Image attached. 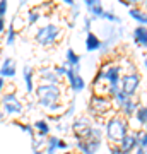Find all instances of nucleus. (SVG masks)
I'll return each mask as SVG.
<instances>
[{
  "label": "nucleus",
  "instance_id": "nucleus-1",
  "mask_svg": "<svg viewBox=\"0 0 147 154\" xmlns=\"http://www.w3.org/2000/svg\"><path fill=\"white\" fill-rule=\"evenodd\" d=\"M63 96H65L63 84L55 86V84L38 82V86H36V89H34V99H36L38 106L43 111H48L51 106L63 103Z\"/></svg>",
  "mask_w": 147,
  "mask_h": 154
},
{
  "label": "nucleus",
  "instance_id": "nucleus-2",
  "mask_svg": "<svg viewBox=\"0 0 147 154\" xmlns=\"http://www.w3.org/2000/svg\"><path fill=\"white\" fill-rule=\"evenodd\" d=\"M104 139L108 144H120L121 139L130 132V122L125 116H121L118 111H115L104 120Z\"/></svg>",
  "mask_w": 147,
  "mask_h": 154
},
{
  "label": "nucleus",
  "instance_id": "nucleus-3",
  "mask_svg": "<svg viewBox=\"0 0 147 154\" xmlns=\"http://www.w3.org/2000/svg\"><path fill=\"white\" fill-rule=\"evenodd\" d=\"M113 99L108 96H101V94H91L87 99L86 111L87 116L93 120H106L113 111Z\"/></svg>",
  "mask_w": 147,
  "mask_h": 154
},
{
  "label": "nucleus",
  "instance_id": "nucleus-4",
  "mask_svg": "<svg viewBox=\"0 0 147 154\" xmlns=\"http://www.w3.org/2000/svg\"><path fill=\"white\" fill-rule=\"evenodd\" d=\"M63 36V29L58 26V24H55V22H46L43 26H39L36 31H34V43L39 45V46H43V48H51L55 45L58 43Z\"/></svg>",
  "mask_w": 147,
  "mask_h": 154
},
{
  "label": "nucleus",
  "instance_id": "nucleus-5",
  "mask_svg": "<svg viewBox=\"0 0 147 154\" xmlns=\"http://www.w3.org/2000/svg\"><path fill=\"white\" fill-rule=\"evenodd\" d=\"M0 108L9 116H22L26 113V103L17 96L16 91H5L0 96Z\"/></svg>",
  "mask_w": 147,
  "mask_h": 154
},
{
  "label": "nucleus",
  "instance_id": "nucleus-6",
  "mask_svg": "<svg viewBox=\"0 0 147 154\" xmlns=\"http://www.w3.org/2000/svg\"><path fill=\"white\" fill-rule=\"evenodd\" d=\"M99 69L103 70L106 84H108L109 88H120L121 75L125 74L121 63H118V62H115V60H104L103 63L99 65Z\"/></svg>",
  "mask_w": 147,
  "mask_h": 154
},
{
  "label": "nucleus",
  "instance_id": "nucleus-7",
  "mask_svg": "<svg viewBox=\"0 0 147 154\" xmlns=\"http://www.w3.org/2000/svg\"><path fill=\"white\" fill-rule=\"evenodd\" d=\"M142 86V75L139 72H125L121 75V81H120V89L127 96L130 98H137V93Z\"/></svg>",
  "mask_w": 147,
  "mask_h": 154
},
{
  "label": "nucleus",
  "instance_id": "nucleus-8",
  "mask_svg": "<svg viewBox=\"0 0 147 154\" xmlns=\"http://www.w3.org/2000/svg\"><path fill=\"white\" fill-rule=\"evenodd\" d=\"M36 79L43 84H55V86L63 84V79H60V77L57 75L53 72V67H50V65L38 67V69H36Z\"/></svg>",
  "mask_w": 147,
  "mask_h": 154
},
{
  "label": "nucleus",
  "instance_id": "nucleus-9",
  "mask_svg": "<svg viewBox=\"0 0 147 154\" xmlns=\"http://www.w3.org/2000/svg\"><path fill=\"white\" fill-rule=\"evenodd\" d=\"M65 81H67V86H69V91L74 94H81L87 86L84 77L81 75V72H75V70H72V69H69V72H67V75H65Z\"/></svg>",
  "mask_w": 147,
  "mask_h": 154
},
{
  "label": "nucleus",
  "instance_id": "nucleus-10",
  "mask_svg": "<svg viewBox=\"0 0 147 154\" xmlns=\"http://www.w3.org/2000/svg\"><path fill=\"white\" fill-rule=\"evenodd\" d=\"M104 140L99 139H86V140H75V149L81 154H98Z\"/></svg>",
  "mask_w": 147,
  "mask_h": 154
},
{
  "label": "nucleus",
  "instance_id": "nucleus-11",
  "mask_svg": "<svg viewBox=\"0 0 147 154\" xmlns=\"http://www.w3.org/2000/svg\"><path fill=\"white\" fill-rule=\"evenodd\" d=\"M93 118H89L87 115H81V116H75L74 120L70 122V132L74 134V137H79L82 134L86 132L89 127H93Z\"/></svg>",
  "mask_w": 147,
  "mask_h": 154
},
{
  "label": "nucleus",
  "instance_id": "nucleus-12",
  "mask_svg": "<svg viewBox=\"0 0 147 154\" xmlns=\"http://www.w3.org/2000/svg\"><path fill=\"white\" fill-rule=\"evenodd\" d=\"M22 81H24V89L26 94H34V89L38 86V79H36V69H33L31 65L22 67Z\"/></svg>",
  "mask_w": 147,
  "mask_h": 154
},
{
  "label": "nucleus",
  "instance_id": "nucleus-13",
  "mask_svg": "<svg viewBox=\"0 0 147 154\" xmlns=\"http://www.w3.org/2000/svg\"><path fill=\"white\" fill-rule=\"evenodd\" d=\"M140 105H142V103H140L137 98H128L125 103H123V105L118 108V113H120L121 116H125L127 120L130 122L132 118H133V115H135L137 108H139Z\"/></svg>",
  "mask_w": 147,
  "mask_h": 154
},
{
  "label": "nucleus",
  "instance_id": "nucleus-14",
  "mask_svg": "<svg viewBox=\"0 0 147 154\" xmlns=\"http://www.w3.org/2000/svg\"><path fill=\"white\" fill-rule=\"evenodd\" d=\"M17 74V67H16V60L11 57H5L2 63H0V77L4 79H14Z\"/></svg>",
  "mask_w": 147,
  "mask_h": 154
},
{
  "label": "nucleus",
  "instance_id": "nucleus-15",
  "mask_svg": "<svg viewBox=\"0 0 147 154\" xmlns=\"http://www.w3.org/2000/svg\"><path fill=\"white\" fill-rule=\"evenodd\" d=\"M82 4L86 5L87 14L93 17V19H101L103 17V12L106 11L103 7V2L101 0H82Z\"/></svg>",
  "mask_w": 147,
  "mask_h": 154
},
{
  "label": "nucleus",
  "instance_id": "nucleus-16",
  "mask_svg": "<svg viewBox=\"0 0 147 154\" xmlns=\"http://www.w3.org/2000/svg\"><path fill=\"white\" fill-rule=\"evenodd\" d=\"M121 149V152L123 154H133L137 149V132H128L125 137L121 139V142L118 144Z\"/></svg>",
  "mask_w": 147,
  "mask_h": 154
},
{
  "label": "nucleus",
  "instance_id": "nucleus-17",
  "mask_svg": "<svg viewBox=\"0 0 147 154\" xmlns=\"http://www.w3.org/2000/svg\"><path fill=\"white\" fill-rule=\"evenodd\" d=\"M101 45H103V39L99 38L96 33H87L86 34V39H84V48H86L87 53H96L101 50Z\"/></svg>",
  "mask_w": 147,
  "mask_h": 154
},
{
  "label": "nucleus",
  "instance_id": "nucleus-18",
  "mask_svg": "<svg viewBox=\"0 0 147 154\" xmlns=\"http://www.w3.org/2000/svg\"><path fill=\"white\" fill-rule=\"evenodd\" d=\"M132 39L139 48L147 50V26H139L137 24L133 31H132Z\"/></svg>",
  "mask_w": 147,
  "mask_h": 154
},
{
  "label": "nucleus",
  "instance_id": "nucleus-19",
  "mask_svg": "<svg viewBox=\"0 0 147 154\" xmlns=\"http://www.w3.org/2000/svg\"><path fill=\"white\" fill-rule=\"evenodd\" d=\"M34 132H36V137L39 139H46L51 134V125H50L48 118H38V120L33 122Z\"/></svg>",
  "mask_w": 147,
  "mask_h": 154
},
{
  "label": "nucleus",
  "instance_id": "nucleus-20",
  "mask_svg": "<svg viewBox=\"0 0 147 154\" xmlns=\"http://www.w3.org/2000/svg\"><path fill=\"white\" fill-rule=\"evenodd\" d=\"M63 62L67 63L69 69H72V70H75V72H81V62H82V58H81V55H79L74 48H67L65 60H63Z\"/></svg>",
  "mask_w": 147,
  "mask_h": 154
},
{
  "label": "nucleus",
  "instance_id": "nucleus-21",
  "mask_svg": "<svg viewBox=\"0 0 147 154\" xmlns=\"http://www.w3.org/2000/svg\"><path fill=\"white\" fill-rule=\"evenodd\" d=\"M128 16L139 24V26H147V11L142 7H130L128 9Z\"/></svg>",
  "mask_w": 147,
  "mask_h": 154
},
{
  "label": "nucleus",
  "instance_id": "nucleus-22",
  "mask_svg": "<svg viewBox=\"0 0 147 154\" xmlns=\"http://www.w3.org/2000/svg\"><path fill=\"white\" fill-rule=\"evenodd\" d=\"M133 122L139 125L140 130L147 128V103L145 105H140L139 108H137L135 115H133Z\"/></svg>",
  "mask_w": 147,
  "mask_h": 154
},
{
  "label": "nucleus",
  "instance_id": "nucleus-23",
  "mask_svg": "<svg viewBox=\"0 0 147 154\" xmlns=\"http://www.w3.org/2000/svg\"><path fill=\"white\" fill-rule=\"evenodd\" d=\"M41 16H43L41 5H36V7L27 9V12H26V26H34V24L41 19Z\"/></svg>",
  "mask_w": 147,
  "mask_h": 154
},
{
  "label": "nucleus",
  "instance_id": "nucleus-24",
  "mask_svg": "<svg viewBox=\"0 0 147 154\" xmlns=\"http://www.w3.org/2000/svg\"><path fill=\"white\" fill-rule=\"evenodd\" d=\"M58 135H48L46 137V142H44L43 152L44 154H58Z\"/></svg>",
  "mask_w": 147,
  "mask_h": 154
},
{
  "label": "nucleus",
  "instance_id": "nucleus-25",
  "mask_svg": "<svg viewBox=\"0 0 147 154\" xmlns=\"http://www.w3.org/2000/svg\"><path fill=\"white\" fill-rule=\"evenodd\" d=\"M12 125H14V127H17V128H21L22 132H24V134H27L29 137H34V135H36L33 123H29V122H26V123H21L19 120H14V122H12Z\"/></svg>",
  "mask_w": 147,
  "mask_h": 154
},
{
  "label": "nucleus",
  "instance_id": "nucleus-26",
  "mask_svg": "<svg viewBox=\"0 0 147 154\" xmlns=\"http://www.w3.org/2000/svg\"><path fill=\"white\" fill-rule=\"evenodd\" d=\"M103 21L109 22V24H116V26H121V17L118 14H115V11H104L103 12Z\"/></svg>",
  "mask_w": 147,
  "mask_h": 154
},
{
  "label": "nucleus",
  "instance_id": "nucleus-27",
  "mask_svg": "<svg viewBox=\"0 0 147 154\" xmlns=\"http://www.w3.org/2000/svg\"><path fill=\"white\" fill-rule=\"evenodd\" d=\"M17 38H19V33L12 26H7V31H5V45L7 46H12L17 41Z\"/></svg>",
  "mask_w": 147,
  "mask_h": 154
},
{
  "label": "nucleus",
  "instance_id": "nucleus-28",
  "mask_svg": "<svg viewBox=\"0 0 147 154\" xmlns=\"http://www.w3.org/2000/svg\"><path fill=\"white\" fill-rule=\"evenodd\" d=\"M137 147L147 149V130H145V128L137 132Z\"/></svg>",
  "mask_w": 147,
  "mask_h": 154
},
{
  "label": "nucleus",
  "instance_id": "nucleus-29",
  "mask_svg": "<svg viewBox=\"0 0 147 154\" xmlns=\"http://www.w3.org/2000/svg\"><path fill=\"white\" fill-rule=\"evenodd\" d=\"M53 72L57 74V75L60 77V79H65L67 72H69V67H67V63L63 62V63H58V65H53Z\"/></svg>",
  "mask_w": 147,
  "mask_h": 154
},
{
  "label": "nucleus",
  "instance_id": "nucleus-30",
  "mask_svg": "<svg viewBox=\"0 0 147 154\" xmlns=\"http://www.w3.org/2000/svg\"><path fill=\"white\" fill-rule=\"evenodd\" d=\"M75 110H77L75 99H72L70 103L65 106V111H63V118H72V116L75 115Z\"/></svg>",
  "mask_w": 147,
  "mask_h": 154
},
{
  "label": "nucleus",
  "instance_id": "nucleus-31",
  "mask_svg": "<svg viewBox=\"0 0 147 154\" xmlns=\"http://www.w3.org/2000/svg\"><path fill=\"white\" fill-rule=\"evenodd\" d=\"M44 142L46 139H39V137H31V151H39V149L44 147Z\"/></svg>",
  "mask_w": 147,
  "mask_h": 154
},
{
  "label": "nucleus",
  "instance_id": "nucleus-32",
  "mask_svg": "<svg viewBox=\"0 0 147 154\" xmlns=\"http://www.w3.org/2000/svg\"><path fill=\"white\" fill-rule=\"evenodd\" d=\"M128 98H130V96H127V94L120 89V93H118V94H116V96L113 98V105L116 106V110H118V108H120V106L123 105V103H125V101H127Z\"/></svg>",
  "mask_w": 147,
  "mask_h": 154
},
{
  "label": "nucleus",
  "instance_id": "nucleus-33",
  "mask_svg": "<svg viewBox=\"0 0 147 154\" xmlns=\"http://www.w3.org/2000/svg\"><path fill=\"white\" fill-rule=\"evenodd\" d=\"M121 5H125L127 9H130V7H140L144 5V2L145 0H118Z\"/></svg>",
  "mask_w": 147,
  "mask_h": 154
},
{
  "label": "nucleus",
  "instance_id": "nucleus-34",
  "mask_svg": "<svg viewBox=\"0 0 147 154\" xmlns=\"http://www.w3.org/2000/svg\"><path fill=\"white\" fill-rule=\"evenodd\" d=\"M79 16H81V7H79V4L75 2V4L70 7V21L75 22V19H77Z\"/></svg>",
  "mask_w": 147,
  "mask_h": 154
},
{
  "label": "nucleus",
  "instance_id": "nucleus-35",
  "mask_svg": "<svg viewBox=\"0 0 147 154\" xmlns=\"http://www.w3.org/2000/svg\"><path fill=\"white\" fill-rule=\"evenodd\" d=\"M93 21H94V19L91 16L84 17V28H82V29H84V33H86V34L91 33V29H93Z\"/></svg>",
  "mask_w": 147,
  "mask_h": 154
},
{
  "label": "nucleus",
  "instance_id": "nucleus-36",
  "mask_svg": "<svg viewBox=\"0 0 147 154\" xmlns=\"http://www.w3.org/2000/svg\"><path fill=\"white\" fill-rule=\"evenodd\" d=\"M9 12V0H0V16L5 17Z\"/></svg>",
  "mask_w": 147,
  "mask_h": 154
},
{
  "label": "nucleus",
  "instance_id": "nucleus-37",
  "mask_svg": "<svg viewBox=\"0 0 147 154\" xmlns=\"http://www.w3.org/2000/svg\"><path fill=\"white\" fill-rule=\"evenodd\" d=\"M55 128H57L58 132H69V130H70V123H63V122H60V123L55 125Z\"/></svg>",
  "mask_w": 147,
  "mask_h": 154
},
{
  "label": "nucleus",
  "instance_id": "nucleus-38",
  "mask_svg": "<svg viewBox=\"0 0 147 154\" xmlns=\"http://www.w3.org/2000/svg\"><path fill=\"white\" fill-rule=\"evenodd\" d=\"M70 147V144L67 142L65 139H58V151H60V152H63V151H67V149Z\"/></svg>",
  "mask_w": 147,
  "mask_h": 154
},
{
  "label": "nucleus",
  "instance_id": "nucleus-39",
  "mask_svg": "<svg viewBox=\"0 0 147 154\" xmlns=\"http://www.w3.org/2000/svg\"><path fill=\"white\" fill-rule=\"evenodd\" d=\"M108 152H109V154H123V152H121V149H120V146H118V144H109Z\"/></svg>",
  "mask_w": 147,
  "mask_h": 154
},
{
  "label": "nucleus",
  "instance_id": "nucleus-40",
  "mask_svg": "<svg viewBox=\"0 0 147 154\" xmlns=\"http://www.w3.org/2000/svg\"><path fill=\"white\" fill-rule=\"evenodd\" d=\"M36 108H38V103H36V99H34V101H29V103L26 105V111H27V113L34 111Z\"/></svg>",
  "mask_w": 147,
  "mask_h": 154
},
{
  "label": "nucleus",
  "instance_id": "nucleus-41",
  "mask_svg": "<svg viewBox=\"0 0 147 154\" xmlns=\"http://www.w3.org/2000/svg\"><path fill=\"white\" fill-rule=\"evenodd\" d=\"M7 26H9V24H7L5 17H2V16H0V34H4V33L7 31Z\"/></svg>",
  "mask_w": 147,
  "mask_h": 154
},
{
  "label": "nucleus",
  "instance_id": "nucleus-42",
  "mask_svg": "<svg viewBox=\"0 0 147 154\" xmlns=\"http://www.w3.org/2000/svg\"><path fill=\"white\" fill-rule=\"evenodd\" d=\"M5 86H7V81L4 79V77H0V96L4 94V91H5Z\"/></svg>",
  "mask_w": 147,
  "mask_h": 154
},
{
  "label": "nucleus",
  "instance_id": "nucleus-43",
  "mask_svg": "<svg viewBox=\"0 0 147 154\" xmlns=\"http://www.w3.org/2000/svg\"><path fill=\"white\" fill-rule=\"evenodd\" d=\"M29 2H31V0H19V2H17V12L21 11L22 7L26 5V4H29Z\"/></svg>",
  "mask_w": 147,
  "mask_h": 154
},
{
  "label": "nucleus",
  "instance_id": "nucleus-44",
  "mask_svg": "<svg viewBox=\"0 0 147 154\" xmlns=\"http://www.w3.org/2000/svg\"><path fill=\"white\" fill-rule=\"evenodd\" d=\"M5 122H7V115L4 113V110L0 108V125H2V123H5Z\"/></svg>",
  "mask_w": 147,
  "mask_h": 154
},
{
  "label": "nucleus",
  "instance_id": "nucleus-45",
  "mask_svg": "<svg viewBox=\"0 0 147 154\" xmlns=\"http://www.w3.org/2000/svg\"><path fill=\"white\" fill-rule=\"evenodd\" d=\"M133 154H147V149H144V147H137Z\"/></svg>",
  "mask_w": 147,
  "mask_h": 154
},
{
  "label": "nucleus",
  "instance_id": "nucleus-46",
  "mask_svg": "<svg viewBox=\"0 0 147 154\" xmlns=\"http://www.w3.org/2000/svg\"><path fill=\"white\" fill-rule=\"evenodd\" d=\"M142 69L147 70V57H144V60H142Z\"/></svg>",
  "mask_w": 147,
  "mask_h": 154
},
{
  "label": "nucleus",
  "instance_id": "nucleus-47",
  "mask_svg": "<svg viewBox=\"0 0 147 154\" xmlns=\"http://www.w3.org/2000/svg\"><path fill=\"white\" fill-rule=\"evenodd\" d=\"M62 2H65V4H67V5H74V4H75V0H62Z\"/></svg>",
  "mask_w": 147,
  "mask_h": 154
},
{
  "label": "nucleus",
  "instance_id": "nucleus-48",
  "mask_svg": "<svg viewBox=\"0 0 147 154\" xmlns=\"http://www.w3.org/2000/svg\"><path fill=\"white\" fill-rule=\"evenodd\" d=\"M31 154H44L43 149H39V151H31Z\"/></svg>",
  "mask_w": 147,
  "mask_h": 154
},
{
  "label": "nucleus",
  "instance_id": "nucleus-49",
  "mask_svg": "<svg viewBox=\"0 0 147 154\" xmlns=\"http://www.w3.org/2000/svg\"><path fill=\"white\" fill-rule=\"evenodd\" d=\"M58 154H74L72 151H63V152H58Z\"/></svg>",
  "mask_w": 147,
  "mask_h": 154
},
{
  "label": "nucleus",
  "instance_id": "nucleus-50",
  "mask_svg": "<svg viewBox=\"0 0 147 154\" xmlns=\"http://www.w3.org/2000/svg\"><path fill=\"white\" fill-rule=\"evenodd\" d=\"M144 11H147V0L144 2Z\"/></svg>",
  "mask_w": 147,
  "mask_h": 154
},
{
  "label": "nucleus",
  "instance_id": "nucleus-51",
  "mask_svg": "<svg viewBox=\"0 0 147 154\" xmlns=\"http://www.w3.org/2000/svg\"><path fill=\"white\" fill-rule=\"evenodd\" d=\"M0 48H2V39H0Z\"/></svg>",
  "mask_w": 147,
  "mask_h": 154
}]
</instances>
